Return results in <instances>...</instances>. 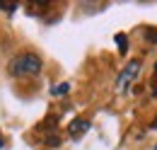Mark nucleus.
<instances>
[{
	"mask_svg": "<svg viewBox=\"0 0 157 150\" xmlns=\"http://www.w3.org/2000/svg\"><path fill=\"white\" fill-rule=\"evenodd\" d=\"M7 70L12 77H34L41 73V58L36 53H17L7 63Z\"/></svg>",
	"mask_w": 157,
	"mask_h": 150,
	"instance_id": "f257e3e1",
	"label": "nucleus"
},
{
	"mask_svg": "<svg viewBox=\"0 0 157 150\" xmlns=\"http://www.w3.org/2000/svg\"><path fill=\"white\" fill-rule=\"evenodd\" d=\"M138 73H140V61H128L126 63V68L121 70V75L116 77V90L118 92H123V90H128L133 82H136V77H138Z\"/></svg>",
	"mask_w": 157,
	"mask_h": 150,
	"instance_id": "f03ea898",
	"label": "nucleus"
},
{
	"mask_svg": "<svg viewBox=\"0 0 157 150\" xmlns=\"http://www.w3.org/2000/svg\"><path fill=\"white\" fill-rule=\"evenodd\" d=\"M87 128H90V121H87V119H75V121L68 126V133H70V138H80V136H85Z\"/></svg>",
	"mask_w": 157,
	"mask_h": 150,
	"instance_id": "7ed1b4c3",
	"label": "nucleus"
},
{
	"mask_svg": "<svg viewBox=\"0 0 157 150\" xmlns=\"http://www.w3.org/2000/svg\"><path fill=\"white\" fill-rule=\"evenodd\" d=\"M68 92H70V85H68V82H60L58 87H53L51 94H53V97H63V94H68Z\"/></svg>",
	"mask_w": 157,
	"mask_h": 150,
	"instance_id": "20e7f679",
	"label": "nucleus"
},
{
	"mask_svg": "<svg viewBox=\"0 0 157 150\" xmlns=\"http://www.w3.org/2000/svg\"><path fill=\"white\" fill-rule=\"evenodd\" d=\"M116 44H118V49H121V53L128 51V39L123 37V34H116Z\"/></svg>",
	"mask_w": 157,
	"mask_h": 150,
	"instance_id": "39448f33",
	"label": "nucleus"
},
{
	"mask_svg": "<svg viewBox=\"0 0 157 150\" xmlns=\"http://www.w3.org/2000/svg\"><path fill=\"white\" fill-rule=\"evenodd\" d=\"M0 10H5V12H12V10H15V2H0Z\"/></svg>",
	"mask_w": 157,
	"mask_h": 150,
	"instance_id": "423d86ee",
	"label": "nucleus"
},
{
	"mask_svg": "<svg viewBox=\"0 0 157 150\" xmlns=\"http://www.w3.org/2000/svg\"><path fill=\"white\" fill-rule=\"evenodd\" d=\"M145 39H147V41H157V29H147Z\"/></svg>",
	"mask_w": 157,
	"mask_h": 150,
	"instance_id": "0eeeda50",
	"label": "nucleus"
},
{
	"mask_svg": "<svg viewBox=\"0 0 157 150\" xmlns=\"http://www.w3.org/2000/svg\"><path fill=\"white\" fill-rule=\"evenodd\" d=\"M152 97H157V75H155V82H152Z\"/></svg>",
	"mask_w": 157,
	"mask_h": 150,
	"instance_id": "6e6552de",
	"label": "nucleus"
},
{
	"mask_svg": "<svg viewBox=\"0 0 157 150\" xmlns=\"http://www.w3.org/2000/svg\"><path fill=\"white\" fill-rule=\"evenodd\" d=\"M152 131H157V116L152 119Z\"/></svg>",
	"mask_w": 157,
	"mask_h": 150,
	"instance_id": "1a4fd4ad",
	"label": "nucleus"
},
{
	"mask_svg": "<svg viewBox=\"0 0 157 150\" xmlns=\"http://www.w3.org/2000/svg\"><path fill=\"white\" fill-rule=\"evenodd\" d=\"M2 145H5V138H2V136H0V148H2Z\"/></svg>",
	"mask_w": 157,
	"mask_h": 150,
	"instance_id": "9d476101",
	"label": "nucleus"
},
{
	"mask_svg": "<svg viewBox=\"0 0 157 150\" xmlns=\"http://www.w3.org/2000/svg\"><path fill=\"white\" fill-rule=\"evenodd\" d=\"M155 73H157V63H155Z\"/></svg>",
	"mask_w": 157,
	"mask_h": 150,
	"instance_id": "9b49d317",
	"label": "nucleus"
},
{
	"mask_svg": "<svg viewBox=\"0 0 157 150\" xmlns=\"http://www.w3.org/2000/svg\"><path fill=\"white\" fill-rule=\"evenodd\" d=\"M155 150H157V145H155Z\"/></svg>",
	"mask_w": 157,
	"mask_h": 150,
	"instance_id": "f8f14e48",
	"label": "nucleus"
}]
</instances>
